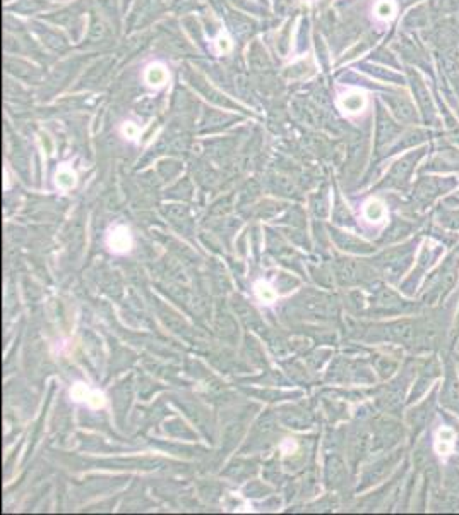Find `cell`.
Returning <instances> with one entry per match:
<instances>
[{"label":"cell","instance_id":"6da1fadb","mask_svg":"<svg viewBox=\"0 0 459 515\" xmlns=\"http://www.w3.org/2000/svg\"><path fill=\"white\" fill-rule=\"evenodd\" d=\"M459 273V261L454 260L453 256L447 258L444 261L443 266L439 270H436L432 273V277H429L427 280V287L423 288L422 302L425 304H437V302H443L446 299V295L449 294L454 288L458 280Z\"/></svg>","mask_w":459,"mask_h":515},{"label":"cell","instance_id":"7a4b0ae2","mask_svg":"<svg viewBox=\"0 0 459 515\" xmlns=\"http://www.w3.org/2000/svg\"><path fill=\"white\" fill-rule=\"evenodd\" d=\"M440 402L444 407L459 416V380L451 363L446 364V377H444L443 392H440Z\"/></svg>","mask_w":459,"mask_h":515},{"label":"cell","instance_id":"3957f363","mask_svg":"<svg viewBox=\"0 0 459 515\" xmlns=\"http://www.w3.org/2000/svg\"><path fill=\"white\" fill-rule=\"evenodd\" d=\"M440 253H443V246L440 244L427 242V244L423 246L422 251H420L418 261H416V268H415V271H413V277H412V282H415V288H416V285H418L420 278L427 273V270H429L430 266H434V263H436L437 258L440 256Z\"/></svg>","mask_w":459,"mask_h":515},{"label":"cell","instance_id":"277c9868","mask_svg":"<svg viewBox=\"0 0 459 515\" xmlns=\"http://www.w3.org/2000/svg\"><path fill=\"white\" fill-rule=\"evenodd\" d=\"M440 366L437 363V359H429L416 373V380H415V390H413V400H418L420 395L429 390L430 383L439 377Z\"/></svg>","mask_w":459,"mask_h":515},{"label":"cell","instance_id":"5b68a950","mask_svg":"<svg viewBox=\"0 0 459 515\" xmlns=\"http://www.w3.org/2000/svg\"><path fill=\"white\" fill-rule=\"evenodd\" d=\"M132 244H134V241H132L131 232L124 225H118L107 235V246L115 255H125V253L131 251Z\"/></svg>","mask_w":459,"mask_h":515},{"label":"cell","instance_id":"8992f818","mask_svg":"<svg viewBox=\"0 0 459 515\" xmlns=\"http://www.w3.org/2000/svg\"><path fill=\"white\" fill-rule=\"evenodd\" d=\"M365 105H367V98H365L363 93L357 92V90L344 93L342 98H339V109H342L343 112L351 114V116H353V114L363 112Z\"/></svg>","mask_w":459,"mask_h":515},{"label":"cell","instance_id":"52a82bcc","mask_svg":"<svg viewBox=\"0 0 459 515\" xmlns=\"http://www.w3.org/2000/svg\"><path fill=\"white\" fill-rule=\"evenodd\" d=\"M144 81L146 85L151 88H163L168 83V71L163 64H149L144 71Z\"/></svg>","mask_w":459,"mask_h":515},{"label":"cell","instance_id":"ba28073f","mask_svg":"<svg viewBox=\"0 0 459 515\" xmlns=\"http://www.w3.org/2000/svg\"><path fill=\"white\" fill-rule=\"evenodd\" d=\"M385 215H388V211H385V207L382 201L368 200L363 204V217L368 224H382L385 220Z\"/></svg>","mask_w":459,"mask_h":515},{"label":"cell","instance_id":"9c48e42d","mask_svg":"<svg viewBox=\"0 0 459 515\" xmlns=\"http://www.w3.org/2000/svg\"><path fill=\"white\" fill-rule=\"evenodd\" d=\"M432 402H434L432 399L430 400L427 399L425 402L420 403V406L415 407V410H413V428H415V437L427 426V423H429L430 410H432Z\"/></svg>","mask_w":459,"mask_h":515},{"label":"cell","instance_id":"30bf717a","mask_svg":"<svg viewBox=\"0 0 459 515\" xmlns=\"http://www.w3.org/2000/svg\"><path fill=\"white\" fill-rule=\"evenodd\" d=\"M456 445V437H454V431L449 428H443V430L437 433L436 437V448L439 454H449L451 450Z\"/></svg>","mask_w":459,"mask_h":515},{"label":"cell","instance_id":"8fae6325","mask_svg":"<svg viewBox=\"0 0 459 515\" xmlns=\"http://www.w3.org/2000/svg\"><path fill=\"white\" fill-rule=\"evenodd\" d=\"M254 292H256V297L259 299L262 304H273L278 299V294L273 288V285L266 280H257L256 284H254Z\"/></svg>","mask_w":459,"mask_h":515},{"label":"cell","instance_id":"7c38bea8","mask_svg":"<svg viewBox=\"0 0 459 515\" xmlns=\"http://www.w3.org/2000/svg\"><path fill=\"white\" fill-rule=\"evenodd\" d=\"M55 184L60 191H69L76 186V174L69 167H62L55 176Z\"/></svg>","mask_w":459,"mask_h":515},{"label":"cell","instance_id":"4fadbf2b","mask_svg":"<svg viewBox=\"0 0 459 515\" xmlns=\"http://www.w3.org/2000/svg\"><path fill=\"white\" fill-rule=\"evenodd\" d=\"M396 14V6L392 0H379L377 3H375V16L379 17V19H391L392 16Z\"/></svg>","mask_w":459,"mask_h":515},{"label":"cell","instance_id":"5bb4252c","mask_svg":"<svg viewBox=\"0 0 459 515\" xmlns=\"http://www.w3.org/2000/svg\"><path fill=\"white\" fill-rule=\"evenodd\" d=\"M89 392H91V390H89L85 383H76L71 388V397H72V400H74V402H85L86 403V400H88V397H89Z\"/></svg>","mask_w":459,"mask_h":515},{"label":"cell","instance_id":"9a60e30c","mask_svg":"<svg viewBox=\"0 0 459 515\" xmlns=\"http://www.w3.org/2000/svg\"><path fill=\"white\" fill-rule=\"evenodd\" d=\"M86 403H88L91 409H102V407L107 403V399L102 392H98V390H91V392H89L88 400H86Z\"/></svg>","mask_w":459,"mask_h":515},{"label":"cell","instance_id":"2e32d148","mask_svg":"<svg viewBox=\"0 0 459 515\" xmlns=\"http://www.w3.org/2000/svg\"><path fill=\"white\" fill-rule=\"evenodd\" d=\"M122 134H124L127 139H132V141H134V139H137V136H139V127L135 126L134 123H125L124 126H122Z\"/></svg>","mask_w":459,"mask_h":515},{"label":"cell","instance_id":"e0dca14e","mask_svg":"<svg viewBox=\"0 0 459 515\" xmlns=\"http://www.w3.org/2000/svg\"><path fill=\"white\" fill-rule=\"evenodd\" d=\"M216 48L218 52H221V54H228L230 50H232V41H230L228 36H218L216 38Z\"/></svg>","mask_w":459,"mask_h":515},{"label":"cell","instance_id":"ac0fdd59","mask_svg":"<svg viewBox=\"0 0 459 515\" xmlns=\"http://www.w3.org/2000/svg\"><path fill=\"white\" fill-rule=\"evenodd\" d=\"M453 332H454V339H458V337H459V311H458V315H456V322H454V330H453Z\"/></svg>","mask_w":459,"mask_h":515},{"label":"cell","instance_id":"d6986e66","mask_svg":"<svg viewBox=\"0 0 459 515\" xmlns=\"http://www.w3.org/2000/svg\"><path fill=\"white\" fill-rule=\"evenodd\" d=\"M458 368H459V363H458Z\"/></svg>","mask_w":459,"mask_h":515},{"label":"cell","instance_id":"ffe728a7","mask_svg":"<svg viewBox=\"0 0 459 515\" xmlns=\"http://www.w3.org/2000/svg\"><path fill=\"white\" fill-rule=\"evenodd\" d=\"M458 251H459V249H458Z\"/></svg>","mask_w":459,"mask_h":515}]
</instances>
